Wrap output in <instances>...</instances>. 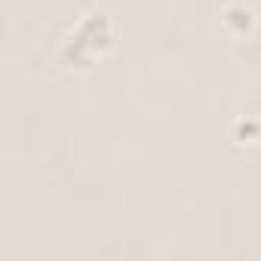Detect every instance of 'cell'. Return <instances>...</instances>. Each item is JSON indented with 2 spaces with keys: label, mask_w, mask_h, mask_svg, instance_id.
Masks as SVG:
<instances>
[{
  "label": "cell",
  "mask_w": 261,
  "mask_h": 261,
  "mask_svg": "<svg viewBox=\"0 0 261 261\" xmlns=\"http://www.w3.org/2000/svg\"><path fill=\"white\" fill-rule=\"evenodd\" d=\"M108 43H111V25H108V19H105V16H89L86 22H80L77 34L68 40L62 59H65L68 65H71V62L89 65L92 56H95L101 46H108Z\"/></svg>",
  "instance_id": "obj_1"
},
{
  "label": "cell",
  "mask_w": 261,
  "mask_h": 261,
  "mask_svg": "<svg viewBox=\"0 0 261 261\" xmlns=\"http://www.w3.org/2000/svg\"><path fill=\"white\" fill-rule=\"evenodd\" d=\"M224 25H227L233 34H246V31L252 28V10H249V7H240V4L227 7V10H224Z\"/></svg>",
  "instance_id": "obj_2"
},
{
  "label": "cell",
  "mask_w": 261,
  "mask_h": 261,
  "mask_svg": "<svg viewBox=\"0 0 261 261\" xmlns=\"http://www.w3.org/2000/svg\"><path fill=\"white\" fill-rule=\"evenodd\" d=\"M258 136H261V129H258V123H255V120H240L237 133H233V139H237V142H255Z\"/></svg>",
  "instance_id": "obj_3"
}]
</instances>
